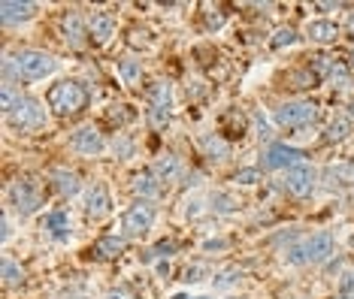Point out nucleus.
<instances>
[{
  "label": "nucleus",
  "mask_w": 354,
  "mask_h": 299,
  "mask_svg": "<svg viewBox=\"0 0 354 299\" xmlns=\"http://www.w3.org/2000/svg\"><path fill=\"white\" fill-rule=\"evenodd\" d=\"M55 67H58V61H55L49 52L25 48V52H19L15 58L3 61V76H6V82H12V76L25 79V82H39V79L52 76Z\"/></svg>",
  "instance_id": "obj_1"
},
{
  "label": "nucleus",
  "mask_w": 354,
  "mask_h": 299,
  "mask_svg": "<svg viewBox=\"0 0 354 299\" xmlns=\"http://www.w3.org/2000/svg\"><path fill=\"white\" fill-rule=\"evenodd\" d=\"M46 103H49V109L55 115L70 118V115H79V112L88 109L91 94H88V88L79 82V79H61V82H55L49 91H46Z\"/></svg>",
  "instance_id": "obj_2"
},
{
  "label": "nucleus",
  "mask_w": 354,
  "mask_h": 299,
  "mask_svg": "<svg viewBox=\"0 0 354 299\" xmlns=\"http://www.w3.org/2000/svg\"><path fill=\"white\" fill-rule=\"evenodd\" d=\"M6 197H10V206L15 212L21 218H28V215L39 212V206H43V182H39L37 175H19Z\"/></svg>",
  "instance_id": "obj_3"
},
{
  "label": "nucleus",
  "mask_w": 354,
  "mask_h": 299,
  "mask_svg": "<svg viewBox=\"0 0 354 299\" xmlns=\"http://www.w3.org/2000/svg\"><path fill=\"white\" fill-rule=\"evenodd\" d=\"M155 218H158V209L146 203V200H136L133 206L124 209L122 215V236L124 239H140L155 227Z\"/></svg>",
  "instance_id": "obj_4"
},
{
  "label": "nucleus",
  "mask_w": 354,
  "mask_h": 299,
  "mask_svg": "<svg viewBox=\"0 0 354 299\" xmlns=\"http://www.w3.org/2000/svg\"><path fill=\"white\" fill-rule=\"evenodd\" d=\"M149 124L155 127V131H160V127H167L170 124V118H173V85L170 82H155V85H149Z\"/></svg>",
  "instance_id": "obj_5"
},
{
  "label": "nucleus",
  "mask_w": 354,
  "mask_h": 299,
  "mask_svg": "<svg viewBox=\"0 0 354 299\" xmlns=\"http://www.w3.org/2000/svg\"><path fill=\"white\" fill-rule=\"evenodd\" d=\"M318 106L312 100H288L276 109V124L288 127V131H300V127H309L318 121Z\"/></svg>",
  "instance_id": "obj_6"
},
{
  "label": "nucleus",
  "mask_w": 354,
  "mask_h": 299,
  "mask_svg": "<svg viewBox=\"0 0 354 299\" xmlns=\"http://www.w3.org/2000/svg\"><path fill=\"white\" fill-rule=\"evenodd\" d=\"M300 164H306L303 151L294 148V145H285V142H270L267 151H263V160H261V166L270 169V173H279V169L288 173V169H294Z\"/></svg>",
  "instance_id": "obj_7"
},
{
  "label": "nucleus",
  "mask_w": 354,
  "mask_h": 299,
  "mask_svg": "<svg viewBox=\"0 0 354 299\" xmlns=\"http://www.w3.org/2000/svg\"><path fill=\"white\" fill-rule=\"evenodd\" d=\"M281 188L291 193V197H297V200L312 197V191L318 188V169L309 166V164H300V166L288 169L285 179H281Z\"/></svg>",
  "instance_id": "obj_8"
},
{
  "label": "nucleus",
  "mask_w": 354,
  "mask_h": 299,
  "mask_svg": "<svg viewBox=\"0 0 354 299\" xmlns=\"http://www.w3.org/2000/svg\"><path fill=\"white\" fill-rule=\"evenodd\" d=\"M6 118H10V124L15 131L30 133V131H39V127L46 124V106L39 100H34V97H25V100L19 103V109Z\"/></svg>",
  "instance_id": "obj_9"
},
{
  "label": "nucleus",
  "mask_w": 354,
  "mask_h": 299,
  "mask_svg": "<svg viewBox=\"0 0 354 299\" xmlns=\"http://www.w3.org/2000/svg\"><path fill=\"white\" fill-rule=\"evenodd\" d=\"M300 245H303V260L312 266L327 263L336 251V239H333V233H327V230H318V233H312V236L300 239Z\"/></svg>",
  "instance_id": "obj_10"
},
{
  "label": "nucleus",
  "mask_w": 354,
  "mask_h": 299,
  "mask_svg": "<svg viewBox=\"0 0 354 299\" xmlns=\"http://www.w3.org/2000/svg\"><path fill=\"white\" fill-rule=\"evenodd\" d=\"M70 148L82 157H97V155H103V148H106V139H103V133L94 124H85L70 136Z\"/></svg>",
  "instance_id": "obj_11"
},
{
  "label": "nucleus",
  "mask_w": 354,
  "mask_h": 299,
  "mask_svg": "<svg viewBox=\"0 0 354 299\" xmlns=\"http://www.w3.org/2000/svg\"><path fill=\"white\" fill-rule=\"evenodd\" d=\"M61 37L67 39V46L82 48L88 39H91V34H88V21L76 10H67L61 15Z\"/></svg>",
  "instance_id": "obj_12"
},
{
  "label": "nucleus",
  "mask_w": 354,
  "mask_h": 299,
  "mask_svg": "<svg viewBox=\"0 0 354 299\" xmlns=\"http://www.w3.org/2000/svg\"><path fill=\"white\" fill-rule=\"evenodd\" d=\"M112 212V200H109V191L106 184H91L85 191V215L88 221H103Z\"/></svg>",
  "instance_id": "obj_13"
},
{
  "label": "nucleus",
  "mask_w": 354,
  "mask_h": 299,
  "mask_svg": "<svg viewBox=\"0 0 354 299\" xmlns=\"http://www.w3.org/2000/svg\"><path fill=\"white\" fill-rule=\"evenodd\" d=\"M131 191L136 193V200H146V203H155V200L164 193V182L158 179L151 169H142V173L133 175L131 182Z\"/></svg>",
  "instance_id": "obj_14"
},
{
  "label": "nucleus",
  "mask_w": 354,
  "mask_h": 299,
  "mask_svg": "<svg viewBox=\"0 0 354 299\" xmlns=\"http://www.w3.org/2000/svg\"><path fill=\"white\" fill-rule=\"evenodd\" d=\"M49 182H52L55 193H61V197H76V193L82 191V179H79V173H73V169H67V166L52 169Z\"/></svg>",
  "instance_id": "obj_15"
},
{
  "label": "nucleus",
  "mask_w": 354,
  "mask_h": 299,
  "mask_svg": "<svg viewBox=\"0 0 354 299\" xmlns=\"http://www.w3.org/2000/svg\"><path fill=\"white\" fill-rule=\"evenodd\" d=\"M124 248H127L124 236H100L88 248V257H94V260H115V257L124 254Z\"/></svg>",
  "instance_id": "obj_16"
},
{
  "label": "nucleus",
  "mask_w": 354,
  "mask_h": 299,
  "mask_svg": "<svg viewBox=\"0 0 354 299\" xmlns=\"http://www.w3.org/2000/svg\"><path fill=\"white\" fill-rule=\"evenodd\" d=\"M34 15H37L34 3H21V0H6V3H0V21H3L6 28L21 24V21H30Z\"/></svg>",
  "instance_id": "obj_17"
},
{
  "label": "nucleus",
  "mask_w": 354,
  "mask_h": 299,
  "mask_svg": "<svg viewBox=\"0 0 354 299\" xmlns=\"http://www.w3.org/2000/svg\"><path fill=\"white\" fill-rule=\"evenodd\" d=\"M88 34H91V43L106 46L112 37H115V19L109 12H94L88 19Z\"/></svg>",
  "instance_id": "obj_18"
},
{
  "label": "nucleus",
  "mask_w": 354,
  "mask_h": 299,
  "mask_svg": "<svg viewBox=\"0 0 354 299\" xmlns=\"http://www.w3.org/2000/svg\"><path fill=\"white\" fill-rule=\"evenodd\" d=\"M43 230H49V236H52V239L67 242V239H70V215L64 212V209H55V212L46 215Z\"/></svg>",
  "instance_id": "obj_19"
},
{
  "label": "nucleus",
  "mask_w": 354,
  "mask_h": 299,
  "mask_svg": "<svg viewBox=\"0 0 354 299\" xmlns=\"http://www.w3.org/2000/svg\"><path fill=\"white\" fill-rule=\"evenodd\" d=\"M248 131V121L239 109H227L221 115V136H230V139H243Z\"/></svg>",
  "instance_id": "obj_20"
},
{
  "label": "nucleus",
  "mask_w": 354,
  "mask_h": 299,
  "mask_svg": "<svg viewBox=\"0 0 354 299\" xmlns=\"http://www.w3.org/2000/svg\"><path fill=\"white\" fill-rule=\"evenodd\" d=\"M306 37H309L312 43H333V39L339 37V28H336V21L315 19V21H309V28H306Z\"/></svg>",
  "instance_id": "obj_21"
},
{
  "label": "nucleus",
  "mask_w": 354,
  "mask_h": 299,
  "mask_svg": "<svg viewBox=\"0 0 354 299\" xmlns=\"http://www.w3.org/2000/svg\"><path fill=\"white\" fill-rule=\"evenodd\" d=\"M333 67H336L333 55L318 52V55H312V58H309V73H312V79H315V82H330V76H333Z\"/></svg>",
  "instance_id": "obj_22"
},
{
  "label": "nucleus",
  "mask_w": 354,
  "mask_h": 299,
  "mask_svg": "<svg viewBox=\"0 0 354 299\" xmlns=\"http://www.w3.org/2000/svg\"><path fill=\"white\" fill-rule=\"evenodd\" d=\"M324 179L330 188H345V184H354V160H345V164H333L324 169Z\"/></svg>",
  "instance_id": "obj_23"
},
{
  "label": "nucleus",
  "mask_w": 354,
  "mask_h": 299,
  "mask_svg": "<svg viewBox=\"0 0 354 299\" xmlns=\"http://www.w3.org/2000/svg\"><path fill=\"white\" fill-rule=\"evenodd\" d=\"M200 145H203L206 157H212V160H227L230 157V142L224 139L221 133H206Z\"/></svg>",
  "instance_id": "obj_24"
},
{
  "label": "nucleus",
  "mask_w": 354,
  "mask_h": 299,
  "mask_svg": "<svg viewBox=\"0 0 354 299\" xmlns=\"http://www.w3.org/2000/svg\"><path fill=\"white\" fill-rule=\"evenodd\" d=\"M151 173H155L160 182H176L182 175V160L176 155H164L155 166H151Z\"/></svg>",
  "instance_id": "obj_25"
},
{
  "label": "nucleus",
  "mask_w": 354,
  "mask_h": 299,
  "mask_svg": "<svg viewBox=\"0 0 354 299\" xmlns=\"http://www.w3.org/2000/svg\"><path fill=\"white\" fill-rule=\"evenodd\" d=\"M118 76H122V82H124L127 88L142 85V61H136V58H122V61H118Z\"/></svg>",
  "instance_id": "obj_26"
},
{
  "label": "nucleus",
  "mask_w": 354,
  "mask_h": 299,
  "mask_svg": "<svg viewBox=\"0 0 354 299\" xmlns=\"http://www.w3.org/2000/svg\"><path fill=\"white\" fill-rule=\"evenodd\" d=\"M351 118H345V115H339V118H333L327 124V131H324V142L327 145H336V142H342V139H348L351 136Z\"/></svg>",
  "instance_id": "obj_27"
},
{
  "label": "nucleus",
  "mask_w": 354,
  "mask_h": 299,
  "mask_svg": "<svg viewBox=\"0 0 354 299\" xmlns=\"http://www.w3.org/2000/svg\"><path fill=\"white\" fill-rule=\"evenodd\" d=\"M0 278H3V287H21V284H25V269H21L15 260L6 257L3 269H0Z\"/></svg>",
  "instance_id": "obj_28"
},
{
  "label": "nucleus",
  "mask_w": 354,
  "mask_h": 299,
  "mask_svg": "<svg viewBox=\"0 0 354 299\" xmlns=\"http://www.w3.org/2000/svg\"><path fill=\"white\" fill-rule=\"evenodd\" d=\"M297 39H300V34H297V28H291V24H288V28H279L276 34L270 37V48H276V52H281V48H291Z\"/></svg>",
  "instance_id": "obj_29"
},
{
  "label": "nucleus",
  "mask_w": 354,
  "mask_h": 299,
  "mask_svg": "<svg viewBox=\"0 0 354 299\" xmlns=\"http://www.w3.org/2000/svg\"><path fill=\"white\" fill-rule=\"evenodd\" d=\"M257 182H263L261 166H245L233 175V184H243V188H252V184H257Z\"/></svg>",
  "instance_id": "obj_30"
},
{
  "label": "nucleus",
  "mask_w": 354,
  "mask_h": 299,
  "mask_svg": "<svg viewBox=\"0 0 354 299\" xmlns=\"http://www.w3.org/2000/svg\"><path fill=\"white\" fill-rule=\"evenodd\" d=\"M336 299H354V269L342 272L339 287H336Z\"/></svg>",
  "instance_id": "obj_31"
},
{
  "label": "nucleus",
  "mask_w": 354,
  "mask_h": 299,
  "mask_svg": "<svg viewBox=\"0 0 354 299\" xmlns=\"http://www.w3.org/2000/svg\"><path fill=\"white\" fill-rule=\"evenodd\" d=\"M224 21H227V12H224L221 6H215V10L209 6V10H206V28H209V30H218Z\"/></svg>",
  "instance_id": "obj_32"
},
{
  "label": "nucleus",
  "mask_w": 354,
  "mask_h": 299,
  "mask_svg": "<svg viewBox=\"0 0 354 299\" xmlns=\"http://www.w3.org/2000/svg\"><path fill=\"white\" fill-rule=\"evenodd\" d=\"M236 278H243V269H236V266H230V269H224L218 278H212L215 281V287H230V284H236Z\"/></svg>",
  "instance_id": "obj_33"
},
{
  "label": "nucleus",
  "mask_w": 354,
  "mask_h": 299,
  "mask_svg": "<svg viewBox=\"0 0 354 299\" xmlns=\"http://www.w3.org/2000/svg\"><path fill=\"white\" fill-rule=\"evenodd\" d=\"M176 251H179V245H176V242L173 239H164V242H160V245H155V248H151V257H170V254H176Z\"/></svg>",
  "instance_id": "obj_34"
},
{
  "label": "nucleus",
  "mask_w": 354,
  "mask_h": 299,
  "mask_svg": "<svg viewBox=\"0 0 354 299\" xmlns=\"http://www.w3.org/2000/svg\"><path fill=\"white\" fill-rule=\"evenodd\" d=\"M203 276H209L206 266H188V269H185V278H182V281H188V284H197V281H203Z\"/></svg>",
  "instance_id": "obj_35"
},
{
  "label": "nucleus",
  "mask_w": 354,
  "mask_h": 299,
  "mask_svg": "<svg viewBox=\"0 0 354 299\" xmlns=\"http://www.w3.org/2000/svg\"><path fill=\"white\" fill-rule=\"evenodd\" d=\"M112 148H115V155H118V157H127V155H131V151H133V142H131V139H127V136L122 133V136H118V139H115V145H112Z\"/></svg>",
  "instance_id": "obj_36"
},
{
  "label": "nucleus",
  "mask_w": 354,
  "mask_h": 299,
  "mask_svg": "<svg viewBox=\"0 0 354 299\" xmlns=\"http://www.w3.org/2000/svg\"><path fill=\"white\" fill-rule=\"evenodd\" d=\"M0 239L10 242L12 239V221H10V212H3V221H0Z\"/></svg>",
  "instance_id": "obj_37"
},
{
  "label": "nucleus",
  "mask_w": 354,
  "mask_h": 299,
  "mask_svg": "<svg viewBox=\"0 0 354 299\" xmlns=\"http://www.w3.org/2000/svg\"><path fill=\"white\" fill-rule=\"evenodd\" d=\"M254 121H257V131H261V139H270V124H267V121H263L261 115H254Z\"/></svg>",
  "instance_id": "obj_38"
},
{
  "label": "nucleus",
  "mask_w": 354,
  "mask_h": 299,
  "mask_svg": "<svg viewBox=\"0 0 354 299\" xmlns=\"http://www.w3.org/2000/svg\"><path fill=\"white\" fill-rule=\"evenodd\" d=\"M203 248H206V251H218V248H227V242H224V239H209Z\"/></svg>",
  "instance_id": "obj_39"
},
{
  "label": "nucleus",
  "mask_w": 354,
  "mask_h": 299,
  "mask_svg": "<svg viewBox=\"0 0 354 299\" xmlns=\"http://www.w3.org/2000/svg\"><path fill=\"white\" fill-rule=\"evenodd\" d=\"M133 112H109V121H131Z\"/></svg>",
  "instance_id": "obj_40"
},
{
  "label": "nucleus",
  "mask_w": 354,
  "mask_h": 299,
  "mask_svg": "<svg viewBox=\"0 0 354 299\" xmlns=\"http://www.w3.org/2000/svg\"><path fill=\"white\" fill-rule=\"evenodd\" d=\"M345 37H348L351 43H354V12L348 15V24H345Z\"/></svg>",
  "instance_id": "obj_41"
},
{
  "label": "nucleus",
  "mask_w": 354,
  "mask_h": 299,
  "mask_svg": "<svg viewBox=\"0 0 354 299\" xmlns=\"http://www.w3.org/2000/svg\"><path fill=\"white\" fill-rule=\"evenodd\" d=\"M103 299H127V296L122 293V290H109V293H106V296H103Z\"/></svg>",
  "instance_id": "obj_42"
},
{
  "label": "nucleus",
  "mask_w": 354,
  "mask_h": 299,
  "mask_svg": "<svg viewBox=\"0 0 354 299\" xmlns=\"http://www.w3.org/2000/svg\"><path fill=\"white\" fill-rule=\"evenodd\" d=\"M170 299H188V293H176V296H170Z\"/></svg>",
  "instance_id": "obj_43"
},
{
  "label": "nucleus",
  "mask_w": 354,
  "mask_h": 299,
  "mask_svg": "<svg viewBox=\"0 0 354 299\" xmlns=\"http://www.w3.org/2000/svg\"><path fill=\"white\" fill-rule=\"evenodd\" d=\"M348 67H351V70H354V55H351V61H348Z\"/></svg>",
  "instance_id": "obj_44"
},
{
  "label": "nucleus",
  "mask_w": 354,
  "mask_h": 299,
  "mask_svg": "<svg viewBox=\"0 0 354 299\" xmlns=\"http://www.w3.org/2000/svg\"><path fill=\"white\" fill-rule=\"evenodd\" d=\"M230 299H245V296H230Z\"/></svg>",
  "instance_id": "obj_45"
},
{
  "label": "nucleus",
  "mask_w": 354,
  "mask_h": 299,
  "mask_svg": "<svg viewBox=\"0 0 354 299\" xmlns=\"http://www.w3.org/2000/svg\"><path fill=\"white\" fill-rule=\"evenodd\" d=\"M351 112H354V103H351Z\"/></svg>",
  "instance_id": "obj_46"
}]
</instances>
